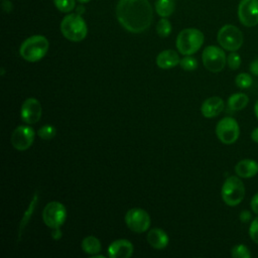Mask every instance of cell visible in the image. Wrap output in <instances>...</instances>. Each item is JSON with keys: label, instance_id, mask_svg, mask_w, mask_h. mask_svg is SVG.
<instances>
[{"label": "cell", "instance_id": "1", "mask_svg": "<svg viewBox=\"0 0 258 258\" xmlns=\"http://www.w3.org/2000/svg\"><path fill=\"white\" fill-rule=\"evenodd\" d=\"M116 17L127 31L140 33L151 24L152 7L148 0H119L116 6Z\"/></svg>", "mask_w": 258, "mask_h": 258}, {"label": "cell", "instance_id": "2", "mask_svg": "<svg viewBox=\"0 0 258 258\" xmlns=\"http://www.w3.org/2000/svg\"><path fill=\"white\" fill-rule=\"evenodd\" d=\"M48 40L43 35H32L26 38L20 45L19 53L27 61L34 62L40 60L47 52Z\"/></svg>", "mask_w": 258, "mask_h": 258}, {"label": "cell", "instance_id": "3", "mask_svg": "<svg viewBox=\"0 0 258 258\" xmlns=\"http://www.w3.org/2000/svg\"><path fill=\"white\" fill-rule=\"evenodd\" d=\"M60 31L62 35L70 41L79 42L87 36L88 28L83 17L76 13L69 14L62 18L60 23Z\"/></svg>", "mask_w": 258, "mask_h": 258}, {"label": "cell", "instance_id": "4", "mask_svg": "<svg viewBox=\"0 0 258 258\" xmlns=\"http://www.w3.org/2000/svg\"><path fill=\"white\" fill-rule=\"evenodd\" d=\"M204 43V34L197 28H186L181 30L176 37V47L183 55L196 53Z\"/></svg>", "mask_w": 258, "mask_h": 258}, {"label": "cell", "instance_id": "5", "mask_svg": "<svg viewBox=\"0 0 258 258\" xmlns=\"http://www.w3.org/2000/svg\"><path fill=\"white\" fill-rule=\"evenodd\" d=\"M224 203L230 207L239 205L245 197V186L238 176H229L223 183L221 190Z\"/></svg>", "mask_w": 258, "mask_h": 258}, {"label": "cell", "instance_id": "6", "mask_svg": "<svg viewBox=\"0 0 258 258\" xmlns=\"http://www.w3.org/2000/svg\"><path fill=\"white\" fill-rule=\"evenodd\" d=\"M217 39L219 44L226 50L236 51L243 44V33L235 25L226 24L220 28Z\"/></svg>", "mask_w": 258, "mask_h": 258}, {"label": "cell", "instance_id": "7", "mask_svg": "<svg viewBox=\"0 0 258 258\" xmlns=\"http://www.w3.org/2000/svg\"><path fill=\"white\" fill-rule=\"evenodd\" d=\"M202 58L205 68L212 73L221 72L227 61L224 50L216 45L207 46L203 51Z\"/></svg>", "mask_w": 258, "mask_h": 258}, {"label": "cell", "instance_id": "8", "mask_svg": "<svg viewBox=\"0 0 258 258\" xmlns=\"http://www.w3.org/2000/svg\"><path fill=\"white\" fill-rule=\"evenodd\" d=\"M216 134L222 143L232 144L236 142L239 137V124L234 118L225 117L218 122L216 126Z\"/></svg>", "mask_w": 258, "mask_h": 258}, {"label": "cell", "instance_id": "9", "mask_svg": "<svg viewBox=\"0 0 258 258\" xmlns=\"http://www.w3.org/2000/svg\"><path fill=\"white\" fill-rule=\"evenodd\" d=\"M67 210L66 207L59 202L48 203L42 211V219L44 224L53 229L59 228L66 221Z\"/></svg>", "mask_w": 258, "mask_h": 258}, {"label": "cell", "instance_id": "10", "mask_svg": "<svg viewBox=\"0 0 258 258\" xmlns=\"http://www.w3.org/2000/svg\"><path fill=\"white\" fill-rule=\"evenodd\" d=\"M125 223L131 231L135 233H143L150 226V217L143 209L133 208L126 213Z\"/></svg>", "mask_w": 258, "mask_h": 258}, {"label": "cell", "instance_id": "11", "mask_svg": "<svg viewBox=\"0 0 258 258\" xmlns=\"http://www.w3.org/2000/svg\"><path fill=\"white\" fill-rule=\"evenodd\" d=\"M238 17L246 27L258 24V0H241L238 6Z\"/></svg>", "mask_w": 258, "mask_h": 258}, {"label": "cell", "instance_id": "12", "mask_svg": "<svg viewBox=\"0 0 258 258\" xmlns=\"http://www.w3.org/2000/svg\"><path fill=\"white\" fill-rule=\"evenodd\" d=\"M34 141V131L29 126H18L11 135V143L17 150L23 151L28 149Z\"/></svg>", "mask_w": 258, "mask_h": 258}, {"label": "cell", "instance_id": "13", "mask_svg": "<svg viewBox=\"0 0 258 258\" xmlns=\"http://www.w3.org/2000/svg\"><path fill=\"white\" fill-rule=\"evenodd\" d=\"M41 105L38 100L34 98L26 99L21 106V119L27 124H35L41 117Z\"/></svg>", "mask_w": 258, "mask_h": 258}, {"label": "cell", "instance_id": "14", "mask_svg": "<svg viewBox=\"0 0 258 258\" xmlns=\"http://www.w3.org/2000/svg\"><path fill=\"white\" fill-rule=\"evenodd\" d=\"M133 245L126 239L112 242L108 247V256L111 258H129L133 254Z\"/></svg>", "mask_w": 258, "mask_h": 258}, {"label": "cell", "instance_id": "15", "mask_svg": "<svg viewBox=\"0 0 258 258\" xmlns=\"http://www.w3.org/2000/svg\"><path fill=\"white\" fill-rule=\"evenodd\" d=\"M223 109H224V101L217 96L207 99L201 107L202 114L206 118H214L218 116L223 111Z\"/></svg>", "mask_w": 258, "mask_h": 258}, {"label": "cell", "instance_id": "16", "mask_svg": "<svg viewBox=\"0 0 258 258\" xmlns=\"http://www.w3.org/2000/svg\"><path fill=\"white\" fill-rule=\"evenodd\" d=\"M235 172L243 178H250L258 172V162L254 159H242L235 165Z\"/></svg>", "mask_w": 258, "mask_h": 258}, {"label": "cell", "instance_id": "17", "mask_svg": "<svg viewBox=\"0 0 258 258\" xmlns=\"http://www.w3.org/2000/svg\"><path fill=\"white\" fill-rule=\"evenodd\" d=\"M147 241L152 248L161 250L168 245L169 239L163 230L159 228H153L147 234Z\"/></svg>", "mask_w": 258, "mask_h": 258}, {"label": "cell", "instance_id": "18", "mask_svg": "<svg viewBox=\"0 0 258 258\" xmlns=\"http://www.w3.org/2000/svg\"><path fill=\"white\" fill-rule=\"evenodd\" d=\"M179 56L175 50L172 49H166L158 53L156 57V64L160 69H171L174 68L175 66L179 64Z\"/></svg>", "mask_w": 258, "mask_h": 258}, {"label": "cell", "instance_id": "19", "mask_svg": "<svg viewBox=\"0 0 258 258\" xmlns=\"http://www.w3.org/2000/svg\"><path fill=\"white\" fill-rule=\"evenodd\" d=\"M37 202H38V194H37V191H35L34 195L32 196V199H31V201H30L26 211L24 212V214H23V216L21 218V221H20V224H19V228H18V240H20L23 230L25 229V227L28 224L32 214L34 213V210L36 208Z\"/></svg>", "mask_w": 258, "mask_h": 258}, {"label": "cell", "instance_id": "20", "mask_svg": "<svg viewBox=\"0 0 258 258\" xmlns=\"http://www.w3.org/2000/svg\"><path fill=\"white\" fill-rule=\"evenodd\" d=\"M249 102V98L244 93H235L228 99V107L233 111H239L244 109Z\"/></svg>", "mask_w": 258, "mask_h": 258}, {"label": "cell", "instance_id": "21", "mask_svg": "<svg viewBox=\"0 0 258 258\" xmlns=\"http://www.w3.org/2000/svg\"><path fill=\"white\" fill-rule=\"evenodd\" d=\"M81 246L84 252L90 255H96L101 251V243L95 236H88L84 238Z\"/></svg>", "mask_w": 258, "mask_h": 258}, {"label": "cell", "instance_id": "22", "mask_svg": "<svg viewBox=\"0 0 258 258\" xmlns=\"http://www.w3.org/2000/svg\"><path fill=\"white\" fill-rule=\"evenodd\" d=\"M174 1L173 0H157L155 2V11L161 17H167L174 11Z\"/></svg>", "mask_w": 258, "mask_h": 258}, {"label": "cell", "instance_id": "23", "mask_svg": "<svg viewBox=\"0 0 258 258\" xmlns=\"http://www.w3.org/2000/svg\"><path fill=\"white\" fill-rule=\"evenodd\" d=\"M156 31L160 37H166L171 32V24L166 18L160 19L156 24Z\"/></svg>", "mask_w": 258, "mask_h": 258}, {"label": "cell", "instance_id": "24", "mask_svg": "<svg viewBox=\"0 0 258 258\" xmlns=\"http://www.w3.org/2000/svg\"><path fill=\"white\" fill-rule=\"evenodd\" d=\"M231 255L234 258H250L251 253L247 246L243 244H238L234 246L231 250Z\"/></svg>", "mask_w": 258, "mask_h": 258}, {"label": "cell", "instance_id": "25", "mask_svg": "<svg viewBox=\"0 0 258 258\" xmlns=\"http://www.w3.org/2000/svg\"><path fill=\"white\" fill-rule=\"evenodd\" d=\"M252 77L249 74L241 73L235 79V84L240 89H247L252 85Z\"/></svg>", "mask_w": 258, "mask_h": 258}, {"label": "cell", "instance_id": "26", "mask_svg": "<svg viewBox=\"0 0 258 258\" xmlns=\"http://www.w3.org/2000/svg\"><path fill=\"white\" fill-rule=\"evenodd\" d=\"M56 133V130L55 128L52 126V125H43L41 128H39V130L37 131V134L38 136L41 138V139H44V140H49V139H52L54 137Z\"/></svg>", "mask_w": 258, "mask_h": 258}, {"label": "cell", "instance_id": "27", "mask_svg": "<svg viewBox=\"0 0 258 258\" xmlns=\"http://www.w3.org/2000/svg\"><path fill=\"white\" fill-rule=\"evenodd\" d=\"M179 66L181 67L182 70L187 71V72H191V71H194L198 68V61L195 57L186 55V56H184L183 58L180 59Z\"/></svg>", "mask_w": 258, "mask_h": 258}, {"label": "cell", "instance_id": "28", "mask_svg": "<svg viewBox=\"0 0 258 258\" xmlns=\"http://www.w3.org/2000/svg\"><path fill=\"white\" fill-rule=\"evenodd\" d=\"M53 3L61 12H71L76 5L75 0H53Z\"/></svg>", "mask_w": 258, "mask_h": 258}, {"label": "cell", "instance_id": "29", "mask_svg": "<svg viewBox=\"0 0 258 258\" xmlns=\"http://www.w3.org/2000/svg\"><path fill=\"white\" fill-rule=\"evenodd\" d=\"M227 63L229 66V68L231 70H237L239 69L240 64H241V57L240 55L235 52V51H232L228 56H227Z\"/></svg>", "mask_w": 258, "mask_h": 258}, {"label": "cell", "instance_id": "30", "mask_svg": "<svg viewBox=\"0 0 258 258\" xmlns=\"http://www.w3.org/2000/svg\"><path fill=\"white\" fill-rule=\"evenodd\" d=\"M249 235L252 241L258 245V217L252 221L249 228Z\"/></svg>", "mask_w": 258, "mask_h": 258}, {"label": "cell", "instance_id": "31", "mask_svg": "<svg viewBox=\"0 0 258 258\" xmlns=\"http://www.w3.org/2000/svg\"><path fill=\"white\" fill-rule=\"evenodd\" d=\"M250 206H251V210L258 215V192H256L252 199H251V203H250Z\"/></svg>", "mask_w": 258, "mask_h": 258}, {"label": "cell", "instance_id": "32", "mask_svg": "<svg viewBox=\"0 0 258 258\" xmlns=\"http://www.w3.org/2000/svg\"><path fill=\"white\" fill-rule=\"evenodd\" d=\"M249 69H250V72H251L253 75L258 76V57L255 58L253 61H251Z\"/></svg>", "mask_w": 258, "mask_h": 258}, {"label": "cell", "instance_id": "33", "mask_svg": "<svg viewBox=\"0 0 258 258\" xmlns=\"http://www.w3.org/2000/svg\"><path fill=\"white\" fill-rule=\"evenodd\" d=\"M51 237L53 240H59L61 237H62V234H61V231L59 228H53L52 231H51Z\"/></svg>", "mask_w": 258, "mask_h": 258}, {"label": "cell", "instance_id": "34", "mask_svg": "<svg viewBox=\"0 0 258 258\" xmlns=\"http://www.w3.org/2000/svg\"><path fill=\"white\" fill-rule=\"evenodd\" d=\"M2 8H3V10H4L5 12L9 13V12L12 10L13 6H12V3H11L9 0H5V1L2 2Z\"/></svg>", "mask_w": 258, "mask_h": 258}, {"label": "cell", "instance_id": "35", "mask_svg": "<svg viewBox=\"0 0 258 258\" xmlns=\"http://www.w3.org/2000/svg\"><path fill=\"white\" fill-rule=\"evenodd\" d=\"M251 218V214L248 212V211H243L241 214H240V220L244 223L248 222Z\"/></svg>", "mask_w": 258, "mask_h": 258}, {"label": "cell", "instance_id": "36", "mask_svg": "<svg viewBox=\"0 0 258 258\" xmlns=\"http://www.w3.org/2000/svg\"><path fill=\"white\" fill-rule=\"evenodd\" d=\"M251 139H252L254 142L258 143V127L255 128V129L252 131V133H251Z\"/></svg>", "mask_w": 258, "mask_h": 258}, {"label": "cell", "instance_id": "37", "mask_svg": "<svg viewBox=\"0 0 258 258\" xmlns=\"http://www.w3.org/2000/svg\"><path fill=\"white\" fill-rule=\"evenodd\" d=\"M84 12H85V7L83 6V3H82V4H80V5L77 7V13L81 15V14H83Z\"/></svg>", "mask_w": 258, "mask_h": 258}, {"label": "cell", "instance_id": "38", "mask_svg": "<svg viewBox=\"0 0 258 258\" xmlns=\"http://www.w3.org/2000/svg\"><path fill=\"white\" fill-rule=\"evenodd\" d=\"M254 112H255V115H256V117H257V119H258V100L256 101V103H255V106H254Z\"/></svg>", "mask_w": 258, "mask_h": 258}, {"label": "cell", "instance_id": "39", "mask_svg": "<svg viewBox=\"0 0 258 258\" xmlns=\"http://www.w3.org/2000/svg\"><path fill=\"white\" fill-rule=\"evenodd\" d=\"M77 1H78L79 3H83V4H84V3H87V2H89L90 0H77Z\"/></svg>", "mask_w": 258, "mask_h": 258}]
</instances>
